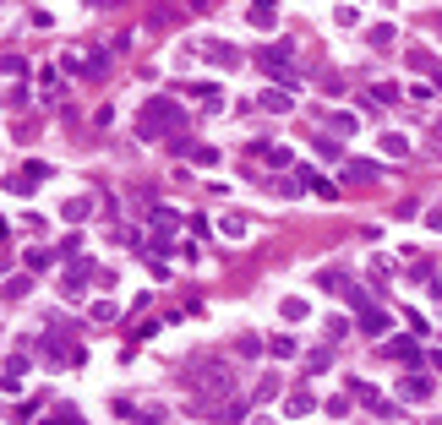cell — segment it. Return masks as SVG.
Segmentation results:
<instances>
[{"label": "cell", "instance_id": "obj_1", "mask_svg": "<svg viewBox=\"0 0 442 425\" xmlns=\"http://www.w3.org/2000/svg\"><path fill=\"white\" fill-rule=\"evenodd\" d=\"M355 393H360V404L372 409V414H393V404H388V398H382L377 387H366V382H355Z\"/></svg>", "mask_w": 442, "mask_h": 425}, {"label": "cell", "instance_id": "obj_2", "mask_svg": "<svg viewBox=\"0 0 442 425\" xmlns=\"http://www.w3.org/2000/svg\"><path fill=\"white\" fill-rule=\"evenodd\" d=\"M393 355H399L404 365H415V344H410V338H399V344H393Z\"/></svg>", "mask_w": 442, "mask_h": 425}]
</instances>
